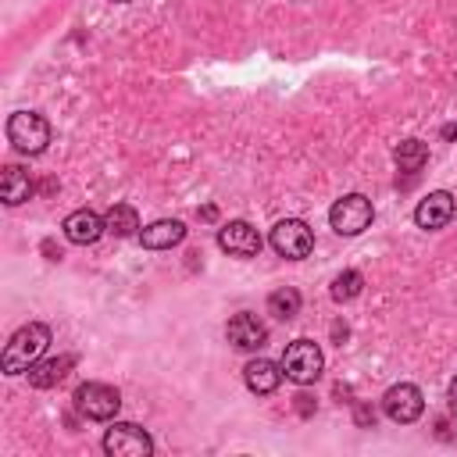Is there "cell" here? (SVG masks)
Listing matches in <instances>:
<instances>
[{
	"instance_id": "cell-1",
	"label": "cell",
	"mask_w": 457,
	"mask_h": 457,
	"mask_svg": "<svg viewBox=\"0 0 457 457\" xmlns=\"http://www.w3.org/2000/svg\"><path fill=\"white\" fill-rule=\"evenodd\" d=\"M46 346H50V328H46L43 321L21 325V328L7 339V346H4V357H0L4 375H21V371H29V368L43 357Z\"/></svg>"
},
{
	"instance_id": "cell-2",
	"label": "cell",
	"mask_w": 457,
	"mask_h": 457,
	"mask_svg": "<svg viewBox=\"0 0 457 457\" xmlns=\"http://www.w3.org/2000/svg\"><path fill=\"white\" fill-rule=\"evenodd\" d=\"M282 375L296 386H311L318 382L321 368H325V357H321V346L314 339H293L286 350H282Z\"/></svg>"
},
{
	"instance_id": "cell-3",
	"label": "cell",
	"mask_w": 457,
	"mask_h": 457,
	"mask_svg": "<svg viewBox=\"0 0 457 457\" xmlns=\"http://www.w3.org/2000/svg\"><path fill=\"white\" fill-rule=\"evenodd\" d=\"M7 139L18 154H43L50 143V121L39 111H14L7 118Z\"/></svg>"
},
{
	"instance_id": "cell-4",
	"label": "cell",
	"mask_w": 457,
	"mask_h": 457,
	"mask_svg": "<svg viewBox=\"0 0 457 457\" xmlns=\"http://www.w3.org/2000/svg\"><path fill=\"white\" fill-rule=\"evenodd\" d=\"M375 221V207L364 193H346L328 207V225L339 236H361Z\"/></svg>"
},
{
	"instance_id": "cell-5",
	"label": "cell",
	"mask_w": 457,
	"mask_h": 457,
	"mask_svg": "<svg viewBox=\"0 0 457 457\" xmlns=\"http://www.w3.org/2000/svg\"><path fill=\"white\" fill-rule=\"evenodd\" d=\"M268 243H271V250H275L278 257L300 261V257H307V253L314 250V232H311V225L300 221V218H282V221L271 228Z\"/></svg>"
},
{
	"instance_id": "cell-6",
	"label": "cell",
	"mask_w": 457,
	"mask_h": 457,
	"mask_svg": "<svg viewBox=\"0 0 457 457\" xmlns=\"http://www.w3.org/2000/svg\"><path fill=\"white\" fill-rule=\"evenodd\" d=\"M71 400H75L79 414H86L89 421H107L121 407V393L114 386H107V382H82Z\"/></svg>"
},
{
	"instance_id": "cell-7",
	"label": "cell",
	"mask_w": 457,
	"mask_h": 457,
	"mask_svg": "<svg viewBox=\"0 0 457 457\" xmlns=\"http://www.w3.org/2000/svg\"><path fill=\"white\" fill-rule=\"evenodd\" d=\"M104 450L111 457H150L154 453V439L146 436V428H139L132 421H114L104 432Z\"/></svg>"
},
{
	"instance_id": "cell-8",
	"label": "cell",
	"mask_w": 457,
	"mask_h": 457,
	"mask_svg": "<svg viewBox=\"0 0 457 457\" xmlns=\"http://www.w3.org/2000/svg\"><path fill=\"white\" fill-rule=\"evenodd\" d=\"M382 411H386L389 421H396V425H411V421L421 418V411H425V396H421L418 386H411V382H396V386H389V389L382 393Z\"/></svg>"
},
{
	"instance_id": "cell-9",
	"label": "cell",
	"mask_w": 457,
	"mask_h": 457,
	"mask_svg": "<svg viewBox=\"0 0 457 457\" xmlns=\"http://www.w3.org/2000/svg\"><path fill=\"white\" fill-rule=\"evenodd\" d=\"M218 246L232 257H257L261 253V232L250 221L236 218V221H225L218 228Z\"/></svg>"
},
{
	"instance_id": "cell-10",
	"label": "cell",
	"mask_w": 457,
	"mask_h": 457,
	"mask_svg": "<svg viewBox=\"0 0 457 457\" xmlns=\"http://www.w3.org/2000/svg\"><path fill=\"white\" fill-rule=\"evenodd\" d=\"M453 211H457L453 193H446V189H432L428 196H421V200H418V207H414V221H418V228L436 232V228L450 225Z\"/></svg>"
},
{
	"instance_id": "cell-11",
	"label": "cell",
	"mask_w": 457,
	"mask_h": 457,
	"mask_svg": "<svg viewBox=\"0 0 457 457\" xmlns=\"http://www.w3.org/2000/svg\"><path fill=\"white\" fill-rule=\"evenodd\" d=\"M225 336H228V343H232L236 350H261V346L268 343V325H264L257 314L239 311V314L228 318Z\"/></svg>"
},
{
	"instance_id": "cell-12",
	"label": "cell",
	"mask_w": 457,
	"mask_h": 457,
	"mask_svg": "<svg viewBox=\"0 0 457 457\" xmlns=\"http://www.w3.org/2000/svg\"><path fill=\"white\" fill-rule=\"evenodd\" d=\"M64 239L68 243H75V246H89V243H96L104 232H107V225H104V218L96 214V211H89V207H79V211H71L68 218H64Z\"/></svg>"
},
{
	"instance_id": "cell-13",
	"label": "cell",
	"mask_w": 457,
	"mask_h": 457,
	"mask_svg": "<svg viewBox=\"0 0 457 457\" xmlns=\"http://www.w3.org/2000/svg\"><path fill=\"white\" fill-rule=\"evenodd\" d=\"M243 382H246L250 393L268 396V393H275L278 382H282V364H275V361H268V357H253V361L243 364Z\"/></svg>"
},
{
	"instance_id": "cell-14",
	"label": "cell",
	"mask_w": 457,
	"mask_h": 457,
	"mask_svg": "<svg viewBox=\"0 0 457 457\" xmlns=\"http://www.w3.org/2000/svg\"><path fill=\"white\" fill-rule=\"evenodd\" d=\"M182 239H186V225H182L179 218H161V221L139 228V243H143L146 250H171V246H179Z\"/></svg>"
},
{
	"instance_id": "cell-15",
	"label": "cell",
	"mask_w": 457,
	"mask_h": 457,
	"mask_svg": "<svg viewBox=\"0 0 457 457\" xmlns=\"http://www.w3.org/2000/svg\"><path fill=\"white\" fill-rule=\"evenodd\" d=\"M71 368H75V357H71V353H61V357H39L25 375H29V386L50 389V386H57Z\"/></svg>"
},
{
	"instance_id": "cell-16",
	"label": "cell",
	"mask_w": 457,
	"mask_h": 457,
	"mask_svg": "<svg viewBox=\"0 0 457 457\" xmlns=\"http://www.w3.org/2000/svg\"><path fill=\"white\" fill-rule=\"evenodd\" d=\"M0 196H4L7 207L25 204V200L32 196V179H29V171L18 168V164H7L4 175H0Z\"/></svg>"
},
{
	"instance_id": "cell-17",
	"label": "cell",
	"mask_w": 457,
	"mask_h": 457,
	"mask_svg": "<svg viewBox=\"0 0 457 457\" xmlns=\"http://www.w3.org/2000/svg\"><path fill=\"white\" fill-rule=\"evenodd\" d=\"M104 225H107L111 236L125 239V236H136L139 232V214H136L132 204H111V211L104 214Z\"/></svg>"
},
{
	"instance_id": "cell-18",
	"label": "cell",
	"mask_w": 457,
	"mask_h": 457,
	"mask_svg": "<svg viewBox=\"0 0 457 457\" xmlns=\"http://www.w3.org/2000/svg\"><path fill=\"white\" fill-rule=\"evenodd\" d=\"M393 161H396V168L400 171H421L425 168V161H428V146L421 143V139H403L396 150H393Z\"/></svg>"
},
{
	"instance_id": "cell-19",
	"label": "cell",
	"mask_w": 457,
	"mask_h": 457,
	"mask_svg": "<svg viewBox=\"0 0 457 457\" xmlns=\"http://www.w3.org/2000/svg\"><path fill=\"white\" fill-rule=\"evenodd\" d=\"M361 289H364V275L361 271H353V268H346V271H339L336 278H332V300L336 303H350V300H357L361 296Z\"/></svg>"
},
{
	"instance_id": "cell-20",
	"label": "cell",
	"mask_w": 457,
	"mask_h": 457,
	"mask_svg": "<svg viewBox=\"0 0 457 457\" xmlns=\"http://www.w3.org/2000/svg\"><path fill=\"white\" fill-rule=\"evenodd\" d=\"M268 314H275L278 321H289V318H296V314H300V293H296L293 286H282V289H275V293L268 296Z\"/></svg>"
},
{
	"instance_id": "cell-21",
	"label": "cell",
	"mask_w": 457,
	"mask_h": 457,
	"mask_svg": "<svg viewBox=\"0 0 457 457\" xmlns=\"http://www.w3.org/2000/svg\"><path fill=\"white\" fill-rule=\"evenodd\" d=\"M357 425H361V428H368V425H375V411H371L368 403H357Z\"/></svg>"
},
{
	"instance_id": "cell-22",
	"label": "cell",
	"mask_w": 457,
	"mask_h": 457,
	"mask_svg": "<svg viewBox=\"0 0 457 457\" xmlns=\"http://www.w3.org/2000/svg\"><path fill=\"white\" fill-rule=\"evenodd\" d=\"M446 400H450V411H457V378L450 382V389H446Z\"/></svg>"
},
{
	"instance_id": "cell-23",
	"label": "cell",
	"mask_w": 457,
	"mask_h": 457,
	"mask_svg": "<svg viewBox=\"0 0 457 457\" xmlns=\"http://www.w3.org/2000/svg\"><path fill=\"white\" fill-rule=\"evenodd\" d=\"M443 139H457V125H446L443 129Z\"/></svg>"
},
{
	"instance_id": "cell-24",
	"label": "cell",
	"mask_w": 457,
	"mask_h": 457,
	"mask_svg": "<svg viewBox=\"0 0 457 457\" xmlns=\"http://www.w3.org/2000/svg\"><path fill=\"white\" fill-rule=\"evenodd\" d=\"M114 4H129V0H114Z\"/></svg>"
}]
</instances>
